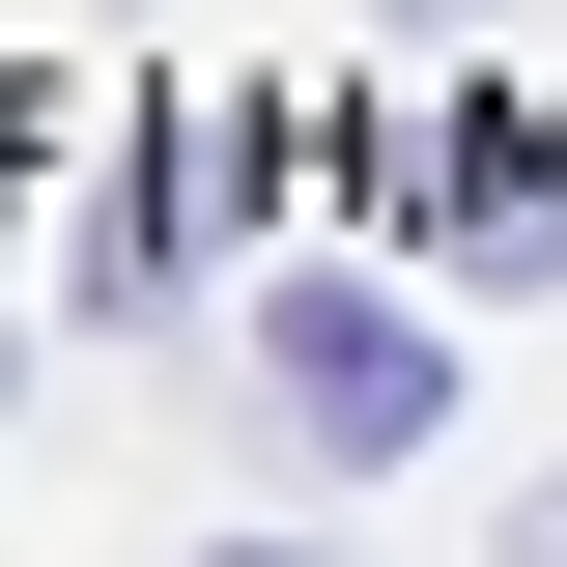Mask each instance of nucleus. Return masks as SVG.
<instances>
[{"label": "nucleus", "instance_id": "nucleus-1", "mask_svg": "<svg viewBox=\"0 0 567 567\" xmlns=\"http://www.w3.org/2000/svg\"><path fill=\"white\" fill-rule=\"evenodd\" d=\"M256 425H312V454H425V312L284 284V312H256Z\"/></svg>", "mask_w": 567, "mask_h": 567}, {"label": "nucleus", "instance_id": "nucleus-2", "mask_svg": "<svg viewBox=\"0 0 567 567\" xmlns=\"http://www.w3.org/2000/svg\"><path fill=\"white\" fill-rule=\"evenodd\" d=\"M454 256H567V114H454Z\"/></svg>", "mask_w": 567, "mask_h": 567}, {"label": "nucleus", "instance_id": "nucleus-3", "mask_svg": "<svg viewBox=\"0 0 567 567\" xmlns=\"http://www.w3.org/2000/svg\"><path fill=\"white\" fill-rule=\"evenodd\" d=\"M511 539H539V567H567V483H539V511H511Z\"/></svg>", "mask_w": 567, "mask_h": 567}, {"label": "nucleus", "instance_id": "nucleus-4", "mask_svg": "<svg viewBox=\"0 0 567 567\" xmlns=\"http://www.w3.org/2000/svg\"><path fill=\"white\" fill-rule=\"evenodd\" d=\"M199 567H312V539H199Z\"/></svg>", "mask_w": 567, "mask_h": 567}]
</instances>
